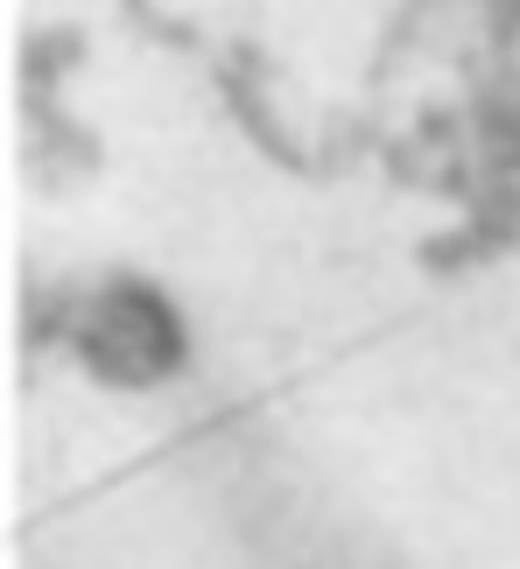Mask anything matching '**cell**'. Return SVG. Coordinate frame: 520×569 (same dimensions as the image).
<instances>
[{
    "label": "cell",
    "instance_id": "obj_1",
    "mask_svg": "<svg viewBox=\"0 0 520 569\" xmlns=\"http://www.w3.org/2000/svg\"><path fill=\"white\" fill-rule=\"evenodd\" d=\"M92 359L127 373V380L169 373V366H177V317H169V302L141 296V289L106 296L99 323H92Z\"/></svg>",
    "mask_w": 520,
    "mask_h": 569
}]
</instances>
